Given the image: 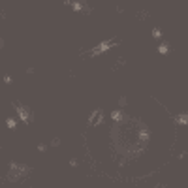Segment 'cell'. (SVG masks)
Here are the masks:
<instances>
[{
  "label": "cell",
  "instance_id": "6da1fadb",
  "mask_svg": "<svg viewBox=\"0 0 188 188\" xmlns=\"http://www.w3.org/2000/svg\"><path fill=\"white\" fill-rule=\"evenodd\" d=\"M30 171H32V168H28V166H25V164L10 162V168H8V181H11V183H17V181H21L23 177L28 175Z\"/></svg>",
  "mask_w": 188,
  "mask_h": 188
},
{
  "label": "cell",
  "instance_id": "7a4b0ae2",
  "mask_svg": "<svg viewBox=\"0 0 188 188\" xmlns=\"http://www.w3.org/2000/svg\"><path fill=\"white\" fill-rule=\"evenodd\" d=\"M115 45H119V40H117V38H111V40H106V41H100L96 47H92V49L88 51V57H100L102 53L109 51L111 47H115Z\"/></svg>",
  "mask_w": 188,
  "mask_h": 188
},
{
  "label": "cell",
  "instance_id": "3957f363",
  "mask_svg": "<svg viewBox=\"0 0 188 188\" xmlns=\"http://www.w3.org/2000/svg\"><path fill=\"white\" fill-rule=\"evenodd\" d=\"M15 106V111H17V115H19V119L23 121V122H32V111L23 106V103H13Z\"/></svg>",
  "mask_w": 188,
  "mask_h": 188
},
{
  "label": "cell",
  "instance_id": "277c9868",
  "mask_svg": "<svg viewBox=\"0 0 188 188\" xmlns=\"http://www.w3.org/2000/svg\"><path fill=\"white\" fill-rule=\"evenodd\" d=\"M103 122V109H94L88 117V126H98V124Z\"/></svg>",
  "mask_w": 188,
  "mask_h": 188
},
{
  "label": "cell",
  "instance_id": "5b68a950",
  "mask_svg": "<svg viewBox=\"0 0 188 188\" xmlns=\"http://www.w3.org/2000/svg\"><path fill=\"white\" fill-rule=\"evenodd\" d=\"M66 6H72V10H75L77 13H90V6L85 2H66Z\"/></svg>",
  "mask_w": 188,
  "mask_h": 188
},
{
  "label": "cell",
  "instance_id": "8992f818",
  "mask_svg": "<svg viewBox=\"0 0 188 188\" xmlns=\"http://www.w3.org/2000/svg\"><path fill=\"white\" fill-rule=\"evenodd\" d=\"M111 119H113L115 124H119V122L124 119V113H122L121 109H113V111H111Z\"/></svg>",
  "mask_w": 188,
  "mask_h": 188
},
{
  "label": "cell",
  "instance_id": "52a82bcc",
  "mask_svg": "<svg viewBox=\"0 0 188 188\" xmlns=\"http://www.w3.org/2000/svg\"><path fill=\"white\" fill-rule=\"evenodd\" d=\"M158 53H160V55H168V53H169V47H168V43H166V41H162V43L158 45Z\"/></svg>",
  "mask_w": 188,
  "mask_h": 188
},
{
  "label": "cell",
  "instance_id": "ba28073f",
  "mask_svg": "<svg viewBox=\"0 0 188 188\" xmlns=\"http://www.w3.org/2000/svg\"><path fill=\"white\" fill-rule=\"evenodd\" d=\"M175 122H179V124H186V122H188V115H186V113H181L177 119H175Z\"/></svg>",
  "mask_w": 188,
  "mask_h": 188
},
{
  "label": "cell",
  "instance_id": "9c48e42d",
  "mask_svg": "<svg viewBox=\"0 0 188 188\" xmlns=\"http://www.w3.org/2000/svg\"><path fill=\"white\" fill-rule=\"evenodd\" d=\"M6 126H8V128H17V121L15 119H13V117H10V119H6Z\"/></svg>",
  "mask_w": 188,
  "mask_h": 188
},
{
  "label": "cell",
  "instance_id": "30bf717a",
  "mask_svg": "<svg viewBox=\"0 0 188 188\" xmlns=\"http://www.w3.org/2000/svg\"><path fill=\"white\" fill-rule=\"evenodd\" d=\"M117 103H119V107H126V106H128V98H126V96H121Z\"/></svg>",
  "mask_w": 188,
  "mask_h": 188
},
{
  "label": "cell",
  "instance_id": "8fae6325",
  "mask_svg": "<svg viewBox=\"0 0 188 188\" xmlns=\"http://www.w3.org/2000/svg\"><path fill=\"white\" fill-rule=\"evenodd\" d=\"M124 64H126V60H124V58H119V60H117L115 64H113V70H117V68H122Z\"/></svg>",
  "mask_w": 188,
  "mask_h": 188
},
{
  "label": "cell",
  "instance_id": "7c38bea8",
  "mask_svg": "<svg viewBox=\"0 0 188 188\" xmlns=\"http://www.w3.org/2000/svg\"><path fill=\"white\" fill-rule=\"evenodd\" d=\"M152 36H154L156 40H160V38H162V30H160V28H152Z\"/></svg>",
  "mask_w": 188,
  "mask_h": 188
},
{
  "label": "cell",
  "instance_id": "4fadbf2b",
  "mask_svg": "<svg viewBox=\"0 0 188 188\" xmlns=\"http://www.w3.org/2000/svg\"><path fill=\"white\" fill-rule=\"evenodd\" d=\"M58 145H60V137H53V139H51V147H55V149H57Z\"/></svg>",
  "mask_w": 188,
  "mask_h": 188
},
{
  "label": "cell",
  "instance_id": "5bb4252c",
  "mask_svg": "<svg viewBox=\"0 0 188 188\" xmlns=\"http://www.w3.org/2000/svg\"><path fill=\"white\" fill-rule=\"evenodd\" d=\"M38 151H40V152H45V151H47V145H45V143H40V145H38Z\"/></svg>",
  "mask_w": 188,
  "mask_h": 188
},
{
  "label": "cell",
  "instance_id": "9a60e30c",
  "mask_svg": "<svg viewBox=\"0 0 188 188\" xmlns=\"http://www.w3.org/2000/svg\"><path fill=\"white\" fill-rule=\"evenodd\" d=\"M11 81H13V79H11V75H4V83H6V85H10Z\"/></svg>",
  "mask_w": 188,
  "mask_h": 188
},
{
  "label": "cell",
  "instance_id": "2e32d148",
  "mask_svg": "<svg viewBox=\"0 0 188 188\" xmlns=\"http://www.w3.org/2000/svg\"><path fill=\"white\" fill-rule=\"evenodd\" d=\"M70 166H72V168H77V160L72 158V160H70Z\"/></svg>",
  "mask_w": 188,
  "mask_h": 188
},
{
  "label": "cell",
  "instance_id": "e0dca14e",
  "mask_svg": "<svg viewBox=\"0 0 188 188\" xmlns=\"http://www.w3.org/2000/svg\"><path fill=\"white\" fill-rule=\"evenodd\" d=\"M156 188H166V184H156Z\"/></svg>",
  "mask_w": 188,
  "mask_h": 188
},
{
  "label": "cell",
  "instance_id": "ac0fdd59",
  "mask_svg": "<svg viewBox=\"0 0 188 188\" xmlns=\"http://www.w3.org/2000/svg\"><path fill=\"white\" fill-rule=\"evenodd\" d=\"M0 47H2V38H0Z\"/></svg>",
  "mask_w": 188,
  "mask_h": 188
}]
</instances>
